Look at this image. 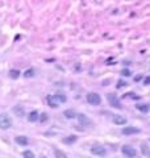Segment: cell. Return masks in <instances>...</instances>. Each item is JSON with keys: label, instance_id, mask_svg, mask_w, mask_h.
<instances>
[{"label": "cell", "instance_id": "11", "mask_svg": "<svg viewBox=\"0 0 150 158\" xmlns=\"http://www.w3.org/2000/svg\"><path fill=\"white\" fill-rule=\"evenodd\" d=\"M38 119H40V115H38L37 111H32L28 115V120L30 121V123H36Z\"/></svg>", "mask_w": 150, "mask_h": 158}, {"label": "cell", "instance_id": "19", "mask_svg": "<svg viewBox=\"0 0 150 158\" xmlns=\"http://www.w3.org/2000/svg\"><path fill=\"white\" fill-rule=\"evenodd\" d=\"M22 157H25V158H33V157H34V154H33L30 150H26V152L22 153Z\"/></svg>", "mask_w": 150, "mask_h": 158}, {"label": "cell", "instance_id": "5", "mask_svg": "<svg viewBox=\"0 0 150 158\" xmlns=\"http://www.w3.org/2000/svg\"><path fill=\"white\" fill-rule=\"evenodd\" d=\"M121 152H122V154L126 155V157H136V154H137L136 149L132 148V146H129V145H124V146H122Z\"/></svg>", "mask_w": 150, "mask_h": 158}, {"label": "cell", "instance_id": "22", "mask_svg": "<svg viewBox=\"0 0 150 158\" xmlns=\"http://www.w3.org/2000/svg\"><path fill=\"white\" fill-rule=\"evenodd\" d=\"M121 74H122V75H130V71L125 68V70H122V73H121Z\"/></svg>", "mask_w": 150, "mask_h": 158}, {"label": "cell", "instance_id": "12", "mask_svg": "<svg viewBox=\"0 0 150 158\" xmlns=\"http://www.w3.org/2000/svg\"><path fill=\"white\" fill-rule=\"evenodd\" d=\"M136 108L138 109V111H141V112H144V113H147V112L150 111V105L149 104H136Z\"/></svg>", "mask_w": 150, "mask_h": 158}, {"label": "cell", "instance_id": "21", "mask_svg": "<svg viewBox=\"0 0 150 158\" xmlns=\"http://www.w3.org/2000/svg\"><path fill=\"white\" fill-rule=\"evenodd\" d=\"M144 84H145V86H149V84H150V77H146V78H145Z\"/></svg>", "mask_w": 150, "mask_h": 158}, {"label": "cell", "instance_id": "14", "mask_svg": "<svg viewBox=\"0 0 150 158\" xmlns=\"http://www.w3.org/2000/svg\"><path fill=\"white\" fill-rule=\"evenodd\" d=\"M76 140H78V137H76V136H69V137H65V138L62 140V142H65V144H74Z\"/></svg>", "mask_w": 150, "mask_h": 158}, {"label": "cell", "instance_id": "10", "mask_svg": "<svg viewBox=\"0 0 150 158\" xmlns=\"http://www.w3.org/2000/svg\"><path fill=\"white\" fill-rule=\"evenodd\" d=\"M13 113H15L17 117H22V116L25 115V112H24V108L22 107H20V105H16V107H13Z\"/></svg>", "mask_w": 150, "mask_h": 158}, {"label": "cell", "instance_id": "4", "mask_svg": "<svg viewBox=\"0 0 150 158\" xmlns=\"http://www.w3.org/2000/svg\"><path fill=\"white\" fill-rule=\"evenodd\" d=\"M91 153L94 155H105L107 154V150H105V148H104L103 145H100V144H95L92 148H91Z\"/></svg>", "mask_w": 150, "mask_h": 158}, {"label": "cell", "instance_id": "13", "mask_svg": "<svg viewBox=\"0 0 150 158\" xmlns=\"http://www.w3.org/2000/svg\"><path fill=\"white\" fill-rule=\"evenodd\" d=\"M53 98H54V100H57V102L59 100V103H66V100H67V99H66V95H65V94H62V92L55 94Z\"/></svg>", "mask_w": 150, "mask_h": 158}, {"label": "cell", "instance_id": "9", "mask_svg": "<svg viewBox=\"0 0 150 158\" xmlns=\"http://www.w3.org/2000/svg\"><path fill=\"white\" fill-rule=\"evenodd\" d=\"M15 141L19 144V145H28L29 144V140H28V137L26 136H16Z\"/></svg>", "mask_w": 150, "mask_h": 158}, {"label": "cell", "instance_id": "15", "mask_svg": "<svg viewBox=\"0 0 150 158\" xmlns=\"http://www.w3.org/2000/svg\"><path fill=\"white\" fill-rule=\"evenodd\" d=\"M54 100V98L53 96H47L46 98V102H47V104L50 105V107H53V108H55V107H58V102H53Z\"/></svg>", "mask_w": 150, "mask_h": 158}, {"label": "cell", "instance_id": "8", "mask_svg": "<svg viewBox=\"0 0 150 158\" xmlns=\"http://www.w3.org/2000/svg\"><path fill=\"white\" fill-rule=\"evenodd\" d=\"M112 121L115 123L116 125H124L126 124V119L122 117L120 115H112Z\"/></svg>", "mask_w": 150, "mask_h": 158}, {"label": "cell", "instance_id": "7", "mask_svg": "<svg viewBox=\"0 0 150 158\" xmlns=\"http://www.w3.org/2000/svg\"><path fill=\"white\" fill-rule=\"evenodd\" d=\"M141 130L138 128H134V127H129V128H124L122 129V134L125 136H132V134H138Z\"/></svg>", "mask_w": 150, "mask_h": 158}, {"label": "cell", "instance_id": "1", "mask_svg": "<svg viewBox=\"0 0 150 158\" xmlns=\"http://www.w3.org/2000/svg\"><path fill=\"white\" fill-rule=\"evenodd\" d=\"M12 127V119L7 113H0V129H9Z\"/></svg>", "mask_w": 150, "mask_h": 158}, {"label": "cell", "instance_id": "24", "mask_svg": "<svg viewBox=\"0 0 150 158\" xmlns=\"http://www.w3.org/2000/svg\"><path fill=\"white\" fill-rule=\"evenodd\" d=\"M134 81H136V82H140V81H141V75H137Z\"/></svg>", "mask_w": 150, "mask_h": 158}, {"label": "cell", "instance_id": "3", "mask_svg": "<svg viewBox=\"0 0 150 158\" xmlns=\"http://www.w3.org/2000/svg\"><path fill=\"white\" fill-rule=\"evenodd\" d=\"M107 99H108V103H109L111 107L121 108V103H120L119 96L116 95V94H108V95H107Z\"/></svg>", "mask_w": 150, "mask_h": 158}, {"label": "cell", "instance_id": "16", "mask_svg": "<svg viewBox=\"0 0 150 158\" xmlns=\"http://www.w3.org/2000/svg\"><path fill=\"white\" fill-rule=\"evenodd\" d=\"M63 115H65V117H67V119H74L75 116H76V113H75L72 109H66V111L63 112Z\"/></svg>", "mask_w": 150, "mask_h": 158}, {"label": "cell", "instance_id": "6", "mask_svg": "<svg viewBox=\"0 0 150 158\" xmlns=\"http://www.w3.org/2000/svg\"><path fill=\"white\" fill-rule=\"evenodd\" d=\"M76 117H78L79 125H82V127L87 128V127H90V125H91V120H90V119H88L86 115H83V113H79Z\"/></svg>", "mask_w": 150, "mask_h": 158}, {"label": "cell", "instance_id": "23", "mask_svg": "<svg viewBox=\"0 0 150 158\" xmlns=\"http://www.w3.org/2000/svg\"><path fill=\"white\" fill-rule=\"evenodd\" d=\"M120 86H126V83H125V82H119V83H117V87H120Z\"/></svg>", "mask_w": 150, "mask_h": 158}, {"label": "cell", "instance_id": "17", "mask_svg": "<svg viewBox=\"0 0 150 158\" xmlns=\"http://www.w3.org/2000/svg\"><path fill=\"white\" fill-rule=\"evenodd\" d=\"M20 74H21V73H20L19 70H15V68H13V70L9 71V78L11 79H19Z\"/></svg>", "mask_w": 150, "mask_h": 158}, {"label": "cell", "instance_id": "2", "mask_svg": "<svg viewBox=\"0 0 150 158\" xmlns=\"http://www.w3.org/2000/svg\"><path fill=\"white\" fill-rule=\"evenodd\" d=\"M86 99H87L88 104H91V105H100V103H101V98H100V95L99 94H96V92L87 94Z\"/></svg>", "mask_w": 150, "mask_h": 158}, {"label": "cell", "instance_id": "18", "mask_svg": "<svg viewBox=\"0 0 150 158\" xmlns=\"http://www.w3.org/2000/svg\"><path fill=\"white\" fill-rule=\"evenodd\" d=\"M24 77L26 78V79H29V78L34 77V68H29V70H26V71L24 73Z\"/></svg>", "mask_w": 150, "mask_h": 158}, {"label": "cell", "instance_id": "20", "mask_svg": "<svg viewBox=\"0 0 150 158\" xmlns=\"http://www.w3.org/2000/svg\"><path fill=\"white\" fill-rule=\"evenodd\" d=\"M46 120H47V113H42V115L40 116V121L41 123H45Z\"/></svg>", "mask_w": 150, "mask_h": 158}]
</instances>
